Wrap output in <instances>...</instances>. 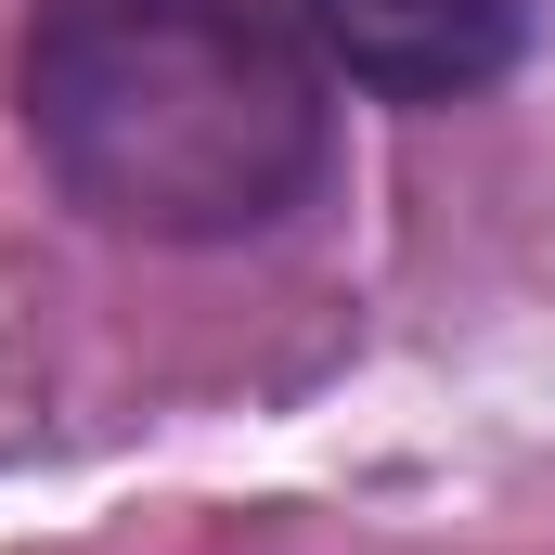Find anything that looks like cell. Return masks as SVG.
<instances>
[{
	"instance_id": "obj_1",
	"label": "cell",
	"mask_w": 555,
	"mask_h": 555,
	"mask_svg": "<svg viewBox=\"0 0 555 555\" xmlns=\"http://www.w3.org/2000/svg\"><path fill=\"white\" fill-rule=\"evenodd\" d=\"M13 91L65 207L142 246L272 233L336 142L297 0H39Z\"/></svg>"
},
{
	"instance_id": "obj_2",
	"label": "cell",
	"mask_w": 555,
	"mask_h": 555,
	"mask_svg": "<svg viewBox=\"0 0 555 555\" xmlns=\"http://www.w3.org/2000/svg\"><path fill=\"white\" fill-rule=\"evenodd\" d=\"M555 0H297L310 52L388 104H452V91H491L530 65Z\"/></svg>"
}]
</instances>
